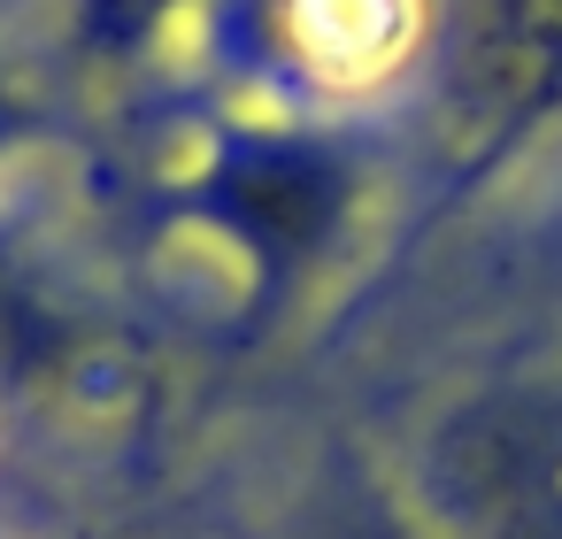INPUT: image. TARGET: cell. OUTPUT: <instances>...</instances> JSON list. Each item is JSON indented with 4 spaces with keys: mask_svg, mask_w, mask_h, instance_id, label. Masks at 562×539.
I'll return each mask as SVG.
<instances>
[{
    "mask_svg": "<svg viewBox=\"0 0 562 539\" xmlns=\"http://www.w3.org/2000/svg\"><path fill=\"white\" fill-rule=\"evenodd\" d=\"M362 170L347 147L285 132V124H209L186 170L170 178V209L186 232L232 255L239 285L278 293L293 285L355 216Z\"/></svg>",
    "mask_w": 562,
    "mask_h": 539,
    "instance_id": "1",
    "label": "cell"
},
{
    "mask_svg": "<svg viewBox=\"0 0 562 539\" xmlns=\"http://www.w3.org/2000/svg\"><path fill=\"white\" fill-rule=\"evenodd\" d=\"M431 501L470 539H562V385H508L431 447Z\"/></svg>",
    "mask_w": 562,
    "mask_h": 539,
    "instance_id": "2",
    "label": "cell"
},
{
    "mask_svg": "<svg viewBox=\"0 0 562 539\" xmlns=\"http://www.w3.org/2000/svg\"><path fill=\"white\" fill-rule=\"evenodd\" d=\"M262 9L278 55L324 93L385 86L431 32V0H262Z\"/></svg>",
    "mask_w": 562,
    "mask_h": 539,
    "instance_id": "3",
    "label": "cell"
},
{
    "mask_svg": "<svg viewBox=\"0 0 562 539\" xmlns=\"http://www.w3.org/2000/svg\"><path fill=\"white\" fill-rule=\"evenodd\" d=\"M55 370H70V324L47 301L32 255L9 239V224H0V378H9V385H40Z\"/></svg>",
    "mask_w": 562,
    "mask_h": 539,
    "instance_id": "4",
    "label": "cell"
},
{
    "mask_svg": "<svg viewBox=\"0 0 562 539\" xmlns=\"http://www.w3.org/2000/svg\"><path fill=\"white\" fill-rule=\"evenodd\" d=\"M186 0H78V47L116 63V55H139Z\"/></svg>",
    "mask_w": 562,
    "mask_h": 539,
    "instance_id": "5",
    "label": "cell"
},
{
    "mask_svg": "<svg viewBox=\"0 0 562 539\" xmlns=\"http://www.w3.org/2000/svg\"><path fill=\"white\" fill-rule=\"evenodd\" d=\"M32 139V101H24V86L0 70V155H16Z\"/></svg>",
    "mask_w": 562,
    "mask_h": 539,
    "instance_id": "6",
    "label": "cell"
}]
</instances>
